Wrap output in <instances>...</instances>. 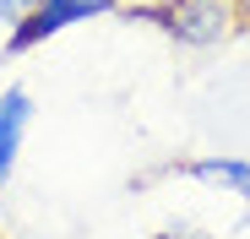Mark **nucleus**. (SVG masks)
I'll return each instance as SVG.
<instances>
[{
    "label": "nucleus",
    "instance_id": "nucleus-1",
    "mask_svg": "<svg viewBox=\"0 0 250 239\" xmlns=\"http://www.w3.org/2000/svg\"><path fill=\"white\" fill-rule=\"evenodd\" d=\"M114 17L125 22H152L185 49H212V44H229V38L245 27L234 0H163V6H120Z\"/></svg>",
    "mask_w": 250,
    "mask_h": 239
},
{
    "label": "nucleus",
    "instance_id": "nucleus-2",
    "mask_svg": "<svg viewBox=\"0 0 250 239\" xmlns=\"http://www.w3.org/2000/svg\"><path fill=\"white\" fill-rule=\"evenodd\" d=\"M114 11H120V0H33L22 11V22L6 33V55H33L49 38H60L65 27L98 22V17H114Z\"/></svg>",
    "mask_w": 250,
    "mask_h": 239
},
{
    "label": "nucleus",
    "instance_id": "nucleus-3",
    "mask_svg": "<svg viewBox=\"0 0 250 239\" xmlns=\"http://www.w3.org/2000/svg\"><path fill=\"white\" fill-rule=\"evenodd\" d=\"M27 125H33V93L22 82L0 87V190L11 185V169H17V158H22Z\"/></svg>",
    "mask_w": 250,
    "mask_h": 239
},
{
    "label": "nucleus",
    "instance_id": "nucleus-4",
    "mask_svg": "<svg viewBox=\"0 0 250 239\" xmlns=\"http://www.w3.org/2000/svg\"><path fill=\"white\" fill-rule=\"evenodd\" d=\"M180 174L212 179V185H229V190L250 196V158H190V163H180Z\"/></svg>",
    "mask_w": 250,
    "mask_h": 239
},
{
    "label": "nucleus",
    "instance_id": "nucleus-5",
    "mask_svg": "<svg viewBox=\"0 0 250 239\" xmlns=\"http://www.w3.org/2000/svg\"><path fill=\"white\" fill-rule=\"evenodd\" d=\"M27 6H33V0H0V22H6V27H17Z\"/></svg>",
    "mask_w": 250,
    "mask_h": 239
},
{
    "label": "nucleus",
    "instance_id": "nucleus-6",
    "mask_svg": "<svg viewBox=\"0 0 250 239\" xmlns=\"http://www.w3.org/2000/svg\"><path fill=\"white\" fill-rule=\"evenodd\" d=\"M158 239H212V234H201V228H163Z\"/></svg>",
    "mask_w": 250,
    "mask_h": 239
},
{
    "label": "nucleus",
    "instance_id": "nucleus-7",
    "mask_svg": "<svg viewBox=\"0 0 250 239\" xmlns=\"http://www.w3.org/2000/svg\"><path fill=\"white\" fill-rule=\"evenodd\" d=\"M234 11H239V22L250 27V0H234Z\"/></svg>",
    "mask_w": 250,
    "mask_h": 239
},
{
    "label": "nucleus",
    "instance_id": "nucleus-8",
    "mask_svg": "<svg viewBox=\"0 0 250 239\" xmlns=\"http://www.w3.org/2000/svg\"><path fill=\"white\" fill-rule=\"evenodd\" d=\"M120 6H131V11H136V6H163V0H120Z\"/></svg>",
    "mask_w": 250,
    "mask_h": 239
},
{
    "label": "nucleus",
    "instance_id": "nucleus-9",
    "mask_svg": "<svg viewBox=\"0 0 250 239\" xmlns=\"http://www.w3.org/2000/svg\"><path fill=\"white\" fill-rule=\"evenodd\" d=\"M245 223H250V196H245Z\"/></svg>",
    "mask_w": 250,
    "mask_h": 239
},
{
    "label": "nucleus",
    "instance_id": "nucleus-10",
    "mask_svg": "<svg viewBox=\"0 0 250 239\" xmlns=\"http://www.w3.org/2000/svg\"><path fill=\"white\" fill-rule=\"evenodd\" d=\"M0 239H6V234H0Z\"/></svg>",
    "mask_w": 250,
    "mask_h": 239
}]
</instances>
